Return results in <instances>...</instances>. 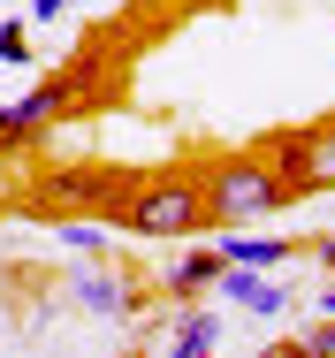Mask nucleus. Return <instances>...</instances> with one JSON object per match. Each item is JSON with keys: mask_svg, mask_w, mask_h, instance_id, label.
Here are the masks:
<instances>
[{"mask_svg": "<svg viewBox=\"0 0 335 358\" xmlns=\"http://www.w3.org/2000/svg\"><path fill=\"white\" fill-rule=\"evenodd\" d=\"M213 275H221V252H191V259H176L160 282H168V297H206Z\"/></svg>", "mask_w": 335, "mask_h": 358, "instance_id": "9", "label": "nucleus"}, {"mask_svg": "<svg viewBox=\"0 0 335 358\" xmlns=\"http://www.w3.org/2000/svg\"><path fill=\"white\" fill-rule=\"evenodd\" d=\"M115 221H122L130 236H152V244H191V236L206 229V199H199V183L168 176V183H137V191H122Z\"/></svg>", "mask_w": 335, "mask_h": 358, "instance_id": "2", "label": "nucleus"}, {"mask_svg": "<svg viewBox=\"0 0 335 358\" xmlns=\"http://www.w3.org/2000/svg\"><path fill=\"white\" fill-rule=\"evenodd\" d=\"M320 313H335V282H328V289H320Z\"/></svg>", "mask_w": 335, "mask_h": 358, "instance_id": "15", "label": "nucleus"}, {"mask_svg": "<svg viewBox=\"0 0 335 358\" xmlns=\"http://www.w3.org/2000/svg\"><path fill=\"white\" fill-rule=\"evenodd\" d=\"M274 176L290 183V199H313V191H335V122H313V130H290L274 138Z\"/></svg>", "mask_w": 335, "mask_h": 358, "instance_id": "3", "label": "nucleus"}, {"mask_svg": "<svg viewBox=\"0 0 335 358\" xmlns=\"http://www.w3.org/2000/svg\"><path fill=\"white\" fill-rule=\"evenodd\" d=\"M107 229H115L107 214H99V221H69V229H62V244H69V252H107Z\"/></svg>", "mask_w": 335, "mask_h": 358, "instance_id": "10", "label": "nucleus"}, {"mask_svg": "<svg viewBox=\"0 0 335 358\" xmlns=\"http://www.w3.org/2000/svg\"><path fill=\"white\" fill-rule=\"evenodd\" d=\"M160 328H168V351H176V358H206V351H221V343H229L221 313H206V305H191V297H183V313H168Z\"/></svg>", "mask_w": 335, "mask_h": 358, "instance_id": "5", "label": "nucleus"}, {"mask_svg": "<svg viewBox=\"0 0 335 358\" xmlns=\"http://www.w3.org/2000/svg\"><path fill=\"white\" fill-rule=\"evenodd\" d=\"M290 236H244V229H221V259H236V267H290Z\"/></svg>", "mask_w": 335, "mask_h": 358, "instance_id": "8", "label": "nucleus"}, {"mask_svg": "<svg viewBox=\"0 0 335 358\" xmlns=\"http://www.w3.org/2000/svg\"><path fill=\"white\" fill-rule=\"evenodd\" d=\"M206 199V221H221V229H244V221H267L290 206V183L274 176L267 160H213L199 183Z\"/></svg>", "mask_w": 335, "mask_h": 358, "instance_id": "1", "label": "nucleus"}, {"mask_svg": "<svg viewBox=\"0 0 335 358\" xmlns=\"http://www.w3.org/2000/svg\"><path fill=\"white\" fill-rule=\"evenodd\" d=\"M313 259H320V267H335V236H320V244H313Z\"/></svg>", "mask_w": 335, "mask_h": 358, "instance_id": "14", "label": "nucleus"}, {"mask_svg": "<svg viewBox=\"0 0 335 358\" xmlns=\"http://www.w3.org/2000/svg\"><path fill=\"white\" fill-rule=\"evenodd\" d=\"M0 62H15V69L31 62V38H23V23H0Z\"/></svg>", "mask_w": 335, "mask_h": 358, "instance_id": "12", "label": "nucleus"}, {"mask_svg": "<svg viewBox=\"0 0 335 358\" xmlns=\"http://www.w3.org/2000/svg\"><path fill=\"white\" fill-rule=\"evenodd\" d=\"M213 289H221L229 305H244V313H267V320H274V313H290V289H282V282H267L259 267H236V259H221Z\"/></svg>", "mask_w": 335, "mask_h": 358, "instance_id": "4", "label": "nucleus"}, {"mask_svg": "<svg viewBox=\"0 0 335 358\" xmlns=\"http://www.w3.org/2000/svg\"><path fill=\"white\" fill-rule=\"evenodd\" d=\"M62 107H69V84H38V92H23L15 107H0V145H15V138H31V130H46Z\"/></svg>", "mask_w": 335, "mask_h": 358, "instance_id": "6", "label": "nucleus"}, {"mask_svg": "<svg viewBox=\"0 0 335 358\" xmlns=\"http://www.w3.org/2000/svg\"><path fill=\"white\" fill-rule=\"evenodd\" d=\"M69 289L84 313H130V282L115 267H69Z\"/></svg>", "mask_w": 335, "mask_h": 358, "instance_id": "7", "label": "nucleus"}, {"mask_svg": "<svg viewBox=\"0 0 335 358\" xmlns=\"http://www.w3.org/2000/svg\"><path fill=\"white\" fill-rule=\"evenodd\" d=\"M282 351H313V358H335V313L320 320V328H297V336H290Z\"/></svg>", "mask_w": 335, "mask_h": 358, "instance_id": "11", "label": "nucleus"}, {"mask_svg": "<svg viewBox=\"0 0 335 358\" xmlns=\"http://www.w3.org/2000/svg\"><path fill=\"white\" fill-rule=\"evenodd\" d=\"M62 8H69V0H31V15H23V23H54Z\"/></svg>", "mask_w": 335, "mask_h": 358, "instance_id": "13", "label": "nucleus"}]
</instances>
